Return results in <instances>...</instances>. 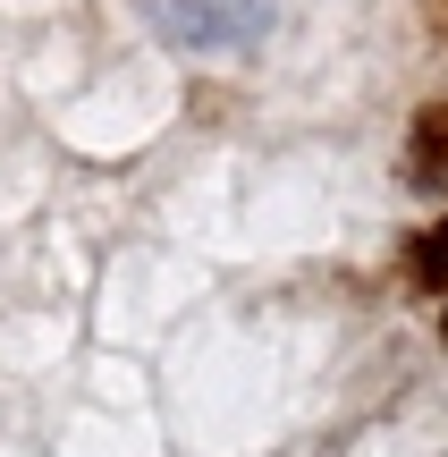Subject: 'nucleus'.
<instances>
[{
  "mask_svg": "<svg viewBox=\"0 0 448 457\" xmlns=\"http://www.w3.org/2000/svg\"><path fill=\"white\" fill-rule=\"evenodd\" d=\"M406 187H423V195H448V94L423 102L415 128H406Z\"/></svg>",
  "mask_w": 448,
  "mask_h": 457,
  "instance_id": "f03ea898",
  "label": "nucleus"
},
{
  "mask_svg": "<svg viewBox=\"0 0 448 457\" xmlns=\"http://www.w3.org/2000/svg\"><path fill=\"white\" fill-rule=\"evenodd\" d=\"M398 271H406V288H415V296H440V305H448V212L423 220L415 237H406V262H398Z\"/></svg>",
  "mask_w": 448,
  "mask_h": 457,
  "instance_id": "7ed1b4c3",
  "label": "nucleus"
},
{
  "mask_svg": "<svg viewBox=\"0 0 448 457\" xmlns=\"http://www.w3.org/2000/svg\"><path fill=\"white\" fill-rule=\"evenodd\" d=\"M152 26H161L169 51L229 60V51H263V34H271V0H152Z\"/></svg>",
  "mask_w": 448,
  "mask_h": 457,
  "instance_id": "f257e3e1",
  "label": "nucleus"
},
{
  "mask_svg": "<svg viewBox=\"0 0 448 457\" xmlns=\"http://www.w3.org/2000/svg\"><path fill=\"white\" fill-rule=\"evenodd\" d=\"M440 339H448V305H440Z\"/></svg>",
  "mask_w": 448,
  "mask_h": 457,
  "instance_id": "20e7f679",
  "label": "nucleus"
}]
</instances>
